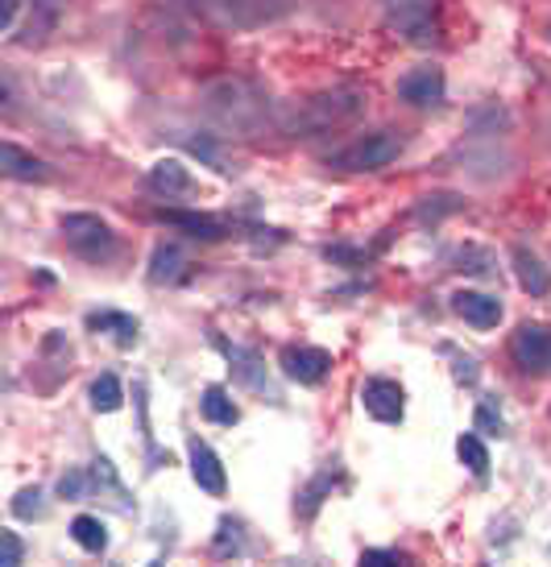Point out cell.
Wrapping results in <instances>:
<instances>
[{"label":"cell","instance_id":"1","mask_svg":"<svg viewBox=\"0 0 551 567\" xmlns=\"http://www.w3.org/2000/svg\"><path fill=\"white\" fill-rule=\"evenodd\" d=\"M200 109L216 128L233 133V137H257L266 133V125L274 121L269 100L262 87H253L241 75H221V80H207L200 87Z\"/></svg>","mask_w":551,"mask_h":567},{"label":"cell","instance_id":"2","mask_svg":"<svg viewBox=\"0 0 551 567\" xmlns=\"http://www.w3.org/2000/svg\"><path fill=\"white\" fill-rule=\"evenodd\" d=\"M365 100L369 95L361 87H331V92H315L295 100L286 112H278V128L286 137H319V133H331L340 125H353L365 112Z\"/></svg>","mask_w":551,"mask_h":567},{"label":"cell","instance_id":"3","mask_svg":"<svg viewBox=\"0 0 551 567\" xmlns=\"http://www.w3.org/2000/svg\"><path fill=\"white\" fill-rule=\"evenodd\" d=\"M402 150H407L402 128H374V133H361L348 145H340L336 154H328V166L345 174H374L394 166L402 158Z\"/></svg>","mask_w":551,"mask_h":567},{"label":"cell","instance_id":"4","mask_svg":"<svg viewBox=\"0 0 551 567\" xmlns=\"http://www.w3.org/2000/svg\"><path fill=\"white\" fill-rule=\"evenodd\" d=\"M183 4L216 30H257L290 9V0H183Z\"/></svg>","mask_w":551,"mask_h":567},{"label":"cell","instance_id":"5","mask_svg":"<svg viewBox=\"0 0 551 567\" xmlns=\"http://www.w3.org/2000/svg\"><path fill=\"white\" fill-rule=\"evenodd\" d=\"M63 240L67 249L83 257V261H109L112 252H116V233L100 216H92V212L63 216Z\"/></svg>","mask_w":551,"mask_h":567},{"label":"cell","instance_id":"6","mask_svg":"<svg viewBox=\"0 0 551 567\" xmlns=\"http://www.w3.org/2000/svg\"><path fill=\"white\" fill-rule=\"evenodd\" d=\"M436 9H440V0H381V13L390 21V30L402 33L415 47L436 42V30H440Z\"/></svg>","mask_w":551,"mask_h":567},{"label":"cell","instance_id":"7","mask_svg":"<svg viewBox=\"0 0 551 567\" xmlns=\"http://www.w3.org/2000/svg\"><path fill=\"white\" fill-rule=\"evenodd\" d=\"M510 357L522 373L531 378H551V328L543 323H522L514 336H510Z\"/></svg>","mask_w":551,"mask_h":567},{"label":"cell","instance_id":"8","mask_svg":"<svg viewBox=\"0 0 551 567\" xmlns=\"http://www.w3.org/2000/svg\"><path fill=\"white\" fill-rule=\"evenodd\" d=\"M443 92H448V80H443L440 66H415L398 80V100L410 104V109H436L443 104Z\"/></svg>","mask_w":551,"mask_h":567},{"label":"cell","instance_id":"9","mask_svg":"<svg viewBox=\"0 0 551 567\" xmlns=\"http://www.w3.org/2000/svg\"><path fill=\"white\" fill-rule=\"evenodd\" d=\"M283 373L299 385H319L331 373V357L324 348H286L283 352Z\"/></svg>","mask_w":551,"mask_h":567},{"label":"cell","instance_id":"10","mask_svg":"<svg viewBox=\"0 0 551 567\" xmlns=\"http://www.w3.org/2000/svg\"><path fill=\"white\" fill-rule=\"evenodd\" d=\"M361 406L369 410L378 423H402V410H407V402H402V385H398V381H386V378L365 381Z\"/></svg>","mask_w":551,"mask_h":567},{"label":"cell","instance_id":"11","mask_svg":"<svg viewBox=\"0 0 551 567\" xmlns=\"http://www.w3.org/2000/svg\"><path fill=\"white\" fill-rule=\"evenodd\" d=\"M187 456H191V476H195V485L204 488L207 497H224V488H228V476H224L221 456H216V452H212L204 440H191L187 443Z\"/></svg>","mask_w":551,"mask_h":567},{"label":"cell","instance_id":"12","mask_svg":"<svg viewBox=\"0 0 551 567\" xmlns=\"http://www.w3.org/2000/svg\"><path fill=\"white\" fill-rule=\"evenodd\" d=\"M452 311L481 331L502 323V302L493 299V295H481V290H460V295H452Z\"/></svg>","mask_w":551,"mask_h":567},{"label":"cell","instance_id":"13","mask_svg":"<svg viewBox=\"0 0 551 567\" xmlns=\"http://www.w3.org/2000/svg\"><path fill=\"white\" fill-rule=\"evenodd\" d=\"M0 171H4V178H13V183H47L50 178L47 162L25 154V150L13 145V142L0 145Z\"/></svg>","mask_w":551,"mask_h":567},{"label":"cell","instance_id":"14","mask_svg":"<svg viewBox=\"0 0 551 567\" xmlns=\"http://www.w3.org/2000/svg\"><path fill=\"white\" fill-rule=\"evenodd\" d=\"M510 261H514V278H519V286L531 295V299L551 295V269L539 261V252H531L527 245H519V249L510 252Z\"/></svg>","mask_w":551,"mask_h":567},{"label":"cell","instance_id":"15","mask_svg":"<svg viewBox=\"0 0 551 567\" xmlns=\"http://www.w3.org/2000/svg\"><path fill=\"white\" fill-rule=\"evenodd\" d=\"M157 220L171 224V228H183L187 237H200V240L228 237V224L216 220V216H204V212H157Z\"/></svg>","mask_w":551,"mask_h":567},{"label":"cell","instance_id":"16","mask_svg":"<svg viewBox=\"0 0 551 567\" xmlns=\"http://www.w3.org/2000/svg\"><path fill=\"white\" fill-rule=\"evenodd\" d=\"M150 187H154L157 195L174 199V195H187V190L195 187V178H191V171L178 158H162L150 166Z\"/></svg>","mask_w":551,"mask_h":567},{"label":"cell","instance_id":"17","mask_svg":"<svg viewBox=\"0 0 551 567\" xmlns=\"http://www.w3.org/2000/svg\"><path fill=\"white\" fill-rule=\"evenodd\" d=\"M59 13H63V0H25V21H21V33H25L30 42H42L47 33H54ZM21 33H17V38H21Z\"/></svg>","mask_w":551,"mask_h":567},{"label":"cell","instance_id":"18","mask_svg":"<svg viewBox=\"0 0 551 567\" xmlns=\"http://www.w3.org/2000/svg\"><path fill=\"white\" fill-rule=\"evenodd\" d=\"M221 348H224V357H228V364H233V373L249 390H266V364L257 361V352H249V348H236V344H224L221 340Z\"/></svg>","mask_w":551,"mask_h":567},{"label":"cell","instance_id":"19","mask_svg":"<svg viewBox=\"0 0 551 567\" xmlns=\"http://www.w3.org/2000/svg\"><path fill=\"white\" fill-rule=\"evenodd\" d=\"M200 410H204L207 423H216V426H233L236 419H241L236 402L228 398V390H221V385H207L204 398H200Z\"/></svg>","mask_w":551,"mask_h":567},{"label":"cell","instance_id":"20","mask_svg":"<svg viewBox=\"0 0 551 567\" xmlns=\"http://www.w3.org/2000/svg\"><path fill=\"white\" fill-rule=\"evenodd\" d=\"M88 328L112 336L116 344H133V340H137V319L121 316V311H100V316H88Z\"/></svg>","mask_w":551,"mask_h":567},{"label":"cell","instance_id":"21","mask_svg":"<svg viewBox=\"0 0 551 567\" xmlns=\"http://www.w3.org/2000/svg\"><path fill=\"white\" fill-rule=\"evenodd\" d=\"M187 266V257L178 245H157L154 249V261H150V282H178V274Z\"/></svg>","mask_w":551,"mask_h":567},{"label":"cell","instance_id":"22","mask_svg":"<svg viewBox=\"0 0 551 567\" xmlns=\"http://www.w3.org/2000/svg\"><path fill=\"white\" fill-rule=\"evenodd\" d=\"M71 538H75L83 551L100 555L104 547H109V526L100 518H92V514H79L75 522H71Z\"/></svg>","mask_w":551,"mask_h":567},{"label":"cell","instance_id":"23","mask_svg":"<svg viewBox=\"0 0 551 567\" xmlns=\"http://www.w3.org/2000/svg\"><path fill=\"white\" fill-rule=\"evenodd\" d=\"M125 406V385H121V378L116 373H100V378L92 381V410H100V414H112V410Z\"/></svg>","mask_w":551,"mask_h":567},{"label":"cell","instance_id":"24","mask_svg":"<svg viewBox=\"0 0 551 567\" xmlns=\"http://www.w3.org/2000/svg\"><path fill=\"white\" fill-rule=\"evenodd\" d=\"M457 456L465 460V464H469V473L486 476L489 452H486V443L477 440V435H460V440H457Z\"/></svg>","mask_w":551,"mask_h":567},{"label":"cell","instance_id":"25","mask_svg":"<svg viewBox=\"0 0 551 567\" xmlns=\"http://www.w3.org/2000/svg\"><path fill=\"white\" fill-rule=\"evenodd\" d=\"M0 9H4V42H17V33H21V21H25V0H0Z\"/></svg>","mask_w":551,"mask_h":567},{"label":"cell","instance_id":"26","mask_svg":"<svg viewBox=\"0 0 551 567\" xmlns=\"http://www.w3.org/2000/svg\"><path fill=\"white\" fill-rule=\"evenodd\" d=\"M21 559H25V543L17 538V530H0V564L17 567Z\"/></svg>","mask_w":551,"mask_h":567},{"label":"cell","instance_id":"27","mask_svg":"<svg viewBox=\"0 0 551 567\" xmlns=\"http://www.w3.org/2000/svg\"><path fill=\"white\" fill-rule=\"evenodd\" d=\"M13 514L17 518H42V493L38 488H21L13 497Z\"/></svg>","mask_w":551,"mask_h":567},{"label":"cell","instance_id":"28","mask_svg":"<svg viewBox=\"0 0 551 567\" xmlns=\"http://www.w3.org/2000/svg\"><path fill=\"white\" fill-rule=\"evenodd\" d=\"M83 493H88V476L83 473H67L59 481V497H67V502H83Z\"/></svg>","mask_w":551,"mask_h":567},{"label":"cell","instance_id":"29","mask_svg":"<svg viewBox=\"0 0 551 567\" xmlns=\"http://www.w3.org/2000/svg\"><path fill=\"white\" fill-rule=\"evenodd\" d=\"M361 564H378V567H390V564H402V555L394 551H365Z\"/></svg>","mask_w":551,"mask_h":567},{"label":"cell","instance_id":"30","mask_svg":"<svg viewBox=\"0 0 551 567\" xmlns=\"http://www.w3.org/2000/svg\"><path fill=\"white\" fill-rule=\"evenodd\" d=\"M13 104H17V95H13V80H9V75H0V109H4V112H13Z\"/></svg>","mask_w":551,"mask_h":567},{"label":"cell","instance_id":"31","mask_svg":"<svg viewBox=\"0 0 551 567\" xmlns=\"http://www.w3.org/2000/svg\"><path fill=\"white\" fill-rule=\"evenodd\" d=\"M477 426H489V431H502V419H498V414H493L489 406H481V410H477Z\"/></svg>","mask_w":551,"mask_h":567},{"label":"cell","instance_id":"32","mask_svg":"<svg viewBox=\"0 0 551 567\" xmlns=\"http://www.w3.org/2000/svg\"><path fill=\"white\" fill-rule=\"evenodd\" d=\"M548 42H551V25H548Z\"/></svg>","mask_w":551,"mask_h":567}]
</instances>
